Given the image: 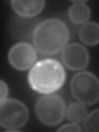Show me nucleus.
<instances>
[{"instance_id":"f257e3e1","label":"nucleus","mask_w":99,"mask_h":132,"mask_svg":"<svg viewBox=\"0 0 99 132\" xmlns=\"http://www.w3.org/2000/svg\"><path fill=\"white\" fill-rule=\"evenodd\" d=\"M69 38L67 26L62 21L50 18L41 22L32 36L37 51L43 55H55L63 49Z\"/></svg>"},{"instance_id":"f03ea898","label":"nucleus","mask_w":99,"mask_h":132,"mask_svg":"<svg viewBox=\"0 0 99 132\" xmlns=\"http://www.w3.org/2000/svg\"><path fill=\"white\" fill-rule=\"evenodd\" d=\"M66 73L59 61L52 59L40 60L28 73V82L36 92L50 94L59 90L64 84Z\"/></svg>"},{"instance_id":"7ed1b4c3","label":"nucleus","mask_w":99,"mask_h":132,"mask_svg":"<svg viewBox=\"0 0 99 132\" xmlns=\"http://www.w3.org/2000/svg\"><path fill=\"white\" fill-rule=\"evenodd\" d=\"M74 98L84 105H93L99 100V80L93 73L82 71L74 75L70 82Z\"/></svg>"},{"instance_id":"20e7f679","label":"nucleus","mask_w":99,"mask_h":132,"mask_svg":"<svg viewBox=\"0 0 99 132\" xmlns=\"http://www.w3.org/2000/svg\"><path fill=\"white\" fill-rule=\"evenodd\" d=\"M36 114L44 125L55 126L60 124L65 114L64 102L58 95H45L36 102Z\"/></svg>"},{"instance_id":"39448f33","label":"nucleus","mask_w":99,"mask_h":132,"mask_svg":"<svg viewBox=\"0 0 99 132\" xmlns=\"http://www.w3.org/2000/svg\"><path fill=\"white\" fill-rule=\"evenodd\" d=\"M28 110L16 99H6L0 106V125L8 130H16L25 126L28 120Z\"/></svg>"},{"instance_id":"423d86ee","label":"nucleus","mask_w":99,"mask_h":132,"mask_svg":"<svg viewBox=\"0 0 99 132\" xmlns=\"http://www.w3.org/2000/svg\"><path fill=\"white\" fill-rule=\"evenodd\" d=\"M35 48L28 43L21 42L13 45L8 53V60L13 68L26 70L34 64L36 60Z\"/></svg>"},{"instance_id":"0eeeda50","label":"nucleus","mask_w":99,"mask_h":132,"mask_svg":"<svg viewBox=\"0 0 99 132\" xmlns=\"http://www.w3.org/2000/svg\"><path fill=\"white\" fill-rule=\"evenodd\" d=\"M61 59L68 69L77 71L87 68L89 62V54L84 45L71 43L63 50Z\"/></svg>"},{"instance_id":"6e6552de","label":"nucleus","mask_w":99,"mask_h":132,"mask_svg":"<svg viewBox=\"0 0 99 132\" xmlns=\"http://www.w3.org/2000/svg\"><path fill=\"white\" fill-rule=\"evenodd\" d=\"M40 23L39 19L36 18H25L16 15L10 18L7 29L12 37L24 40L33 36Z\"/></svg>"},{"instance_id":"1a4fd4ad","label":"nucleus","mask_w":99,"mask_h":132,"mask_svg":"<svg viewBox=\"0 0 99 132\" xmlns=\"http://www.w3.org/2000/svg\"><path fill=\"white\" fill-rule=\"evenodd\" d=\"M45 1H12L11 5L16 14L25 18H35L43 10Z\"/></svg>"},{"instance_id":"9d476101","label":"nucleus","mask_w":99,"mask_h":132,"mask_svg":"<svg viewBox=\"0 0 99 132\" xmlns=\"http://www.w3.org/2000/svg\"><path fill=\"white\" fill-rule=\"evenodd\" d=\"M78 36L82 42L87 45H96L99 43V24L87 22L79 29Z\"/></svg>"},{"instance_id":"9b49d317","label":"nucleus","mask_w":99,"mask_h":132,"mask_svg":"<svg viewBox=\"0 0 99 132\" xmlns=\"http://www.w3.org/2000/svg\"><path fill=\"white\" fill-rule=\"evenodd\" d=\"M69 19L75 24H82L88 21L91 16L89 7L82 1L74 2L69 9Z\"/></svg>"},{"instance_id":"f8f14e48","label":"nucleus","mask_w":99,"mask_h":132,"mask_svg":"<svg viewBox=\"0 0 99 132\" xmlns=\"http://www.w3.org/2000/svg\"><path fill=\"white\" fill-rule=\"evenodd\" d=\"M66 117L73 123H82L85 121L88 116V111L82 103H71L66 109Z\"/></svg>"},{"instance_id":"ddd939ff","label":"nucleus","mask_w":99,"mask_h":132,"mask_svg":"<svg viewBox=\"0 0 99 132\" xmlns=\"http://www.w3.org/2000/svg\"><path fill=\"white\" fill-rule=\"evenodd\" d=\"M84 127L86 131H99V109L88 114L84 121Z\"/></svg>"},{"instance_id":"4468645a","label":"nucleus","mask_w":99,"mask_h":132,"mask_svg":"<svg viewBox=\"0 0 99 132\" xmlns=\"http://www.w3.org/2000/svg\"><path fill=\"white\" fill-rule=\"evenodd\" d=\"M58 131H81V128L76 123H70L62 126L57 130Z\"/></svg>"},{"instance_id":"2eb2a0df","label":"nucleus","mask_w":99,"mask_h":132,"mask_svg":"<svg viewBox=\"0 0 99 132\" xmlns=\"http://www.w3.org/2000/svg\"><path fill=\"white\" fill-rule=\"evenodd\" d=\"M0 89H1V97H0V102H3L7 99V85L3 80L0 81Z\"/></svg>"}]
</instances>
